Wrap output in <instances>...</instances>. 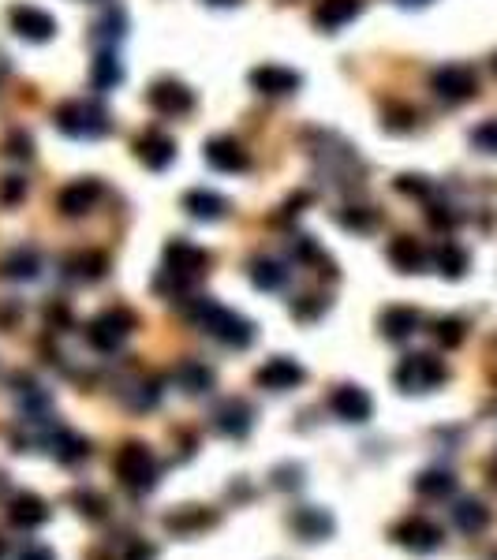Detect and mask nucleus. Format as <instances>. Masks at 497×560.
Here are the masks:
<instances>
[{
  "label": "nucleus",
  "instance_id": "obj_1",
  "mask_svg": "<svg viewBox=\"0 0 497 560\" xmlns=\"http://www.w3.org/2000/svg\"><path fill=\"white\" fill-rule=\"evenodd\" d=\"M187 318L199 325L202 333H210L213 340H221L225 348H251V340H255V322H247L243 314L221 307V303H213V299H195V303L187 307Z\"/></svg>",
  "mask_w": 497,
  "mask_h": 560
},
{
  "label": "nucleus",
  "instance_id": "obj_2",
  "mask_svg": "<svg viewBox=\"0 0 497 560\" xmlns=\"http://www.w3.org/2000/svg\"><path fill=\"white\" fill-rule=\"evenodd\" d=\"M113 471L116 478L128 486L131 493H150L157 486V460L154 452L139 441H128V445L116 452L113 460Z\"/></svg>",
  "mask_w": 497,
  "mask_h": 560
},
{
  "label": "nucleus",
  "instance_id": "obj_3",
  "mask_svg": "<svg viewBox=\"0 0 497 560\" xmlns=\"http://www.w3.org/2000/svg\"><path fill=\"white\" fill-rule=\"evenodd\" d=\"M53 120L71 139H101L109 131V112L101 109L98 101H64L53 112Z\"/></svg>",
  "mask_w": 497,
  "mask_h": 560
},
{
  "label": "nucleus",
  "instance_id": "obj_4",
  "mask_svg": "<svg viewBox=\"0 0 497 560\" xmlns=\"http://www.w3.org/2000/svg\"><path fill=\"white\" fill-rule=\"evenodd\" d=\"M445 378H449L445 363H441L438 355H426V351L404 355L397 366V374H393L400 392H430V389H438V385H445Z\"/></svg>",
  "mask_w": 497,
  "mask_h": 560
},
{
  "label": "nucleus",
  "instance_id": "obj_5",
  "mask_svg": "<svg viewBox=\"0 0 497 560\" xmlns=\"http://www.w3.org/2000/svg\"><path fill=\"white\" fill-rule=\"evenodd\" d=\"M135 314H131L128 307H113L105 310V314H98L94 322L86 325V340H90V348L94 351H105V355H113L124 340H128L131 333H135Z\"/></svg>",
  "mask_w": 497,
  "mask_h": 560
},
{
  "label": "nucleus",
  "instance_id": "obj_6",
  "mask_svg": "<svg viewBox=\"0 0 497 560\" xmlns=\"http://www.w3.org/2000/svg\"><path fill=\"white\" fill-rule=\"evenodd\" d=\"M430 86H434V94H438L445 105H464V101L475 98V90H479V75L468 68V64H445L430 75Z\"/></svg>",
  "mask_w": 497,
  "mask_h": 560
},
{
  "label": "nucleus",
  "instance_id": "obj_7",
  "mask_svg": "<svg viewBox=\"0 0 497 560\" xmlns=\"http://www.w3.org/2000/svg\"><path fill=\"white\" fill-rule=\"evenodd\" d=\"M206 266H210V254L187 239H172L165 247V277H176V288H187Z\"/></svg>",
  "mask_w": 497,
  "mask_h": 560
},
{
  "label": "nucleus",
  "instance_id": "obj_8",
  "mask_svg": "<svg viewBox=\"0 0 497 560\" xmlns=\"http://www.w3.org/2000/svg\"><path fill=\"white\" fill-rule=\"evenodd\" d=\"M8 19H12L15 34L27 38V42H49L57 34V19L49 12H42V8H34V4H15L12 12H8Z\"/></svg>",
  "mask_w": 497,
  "mask_h": 560
},
{
  "label": "nucleus",
  "instance_id": "obj_9",
  "mask_svg": "<svg viewBox=\"0 0 497 560\" xmlns=\"http://www.w3.org/2000/svg\"><path fill=\"white\" fill-rule=\"evenodd\" d=\"M393 538L404 549H412V553H434L441 546V527L423 516H408L404 523L393 527Z\"/></svg>",
  "mask_w": 497,
  "mask_h": 560
},
{
  "label": "nucleus",
  "instance_id": "obj_10",
  "mask_svg": "<svg viewBox=\"0 0 497 560\" xmlns=\"http://www.w3.org/2000/svg\"><path fill=\"white\" fill-rule=\"evenodd\" d=\"M251 426H255V411H251L247 400L232 396V400H225V404L213 411V430L232 437V441H243V437L251 434Z\"/></svg>",
  "mask_w": 497,
  "mask_h": 560
},
{
  "label": "nucleus",
  "instance_id": "obj_11",
  "mask_svg": "<svg viewBox=\"0 0 497 560\" xmlns=\"http://www.w3.org/2000/svg\"><path fill=\"white\" fill-rule=\"evenodd\" d=\"M329 407H333V415L344 422H367L374 415V400L367 396V389H359V385H341V389L329 396Z\"/></svg>",
  "mask_w": 497,
  "mask_h": 560
},
{
  "label": "nucleus",
  "instance_id": "obj_12",
  "mask_svg": "<svg viewBox=\"0 0 497 560\" xmlns=\"http://www.w3.org/2000/svg\"><path fill=\"white\" fill-rule=\"evenodd\" d=\"M150 105H154L161 116H184V112L195 109V94H191L184 83H176V79H161V83H154V90H150Z\"/></svg>",
  "mask_w": 497,
  "mask_h": 560
},
{
  "label": "nucleus",
  "instance_id": "obj_13",
  "mask_svg": "<svg viewBox=\"0 0 497 560\" xmlns=\"http://www.w3.org/2000/svg\"><path fill=\"white\" fill-rule=\"evenodd\" d=\"M98 198H101L98 180H75L57 195V210L64 213V217H83V213H90L98 206Z\"/></svg>",
  "mask_w": 497,
  "mask_h": 560
},
{
  "label": "nucleus",
  "instance_id": "obj_14",
  "mask_svg": "<svg viewBox=\"0 0 497 560\" xmlns=\"http://www.w3.org/2000/svg\"><path fill=\"white\" fill-rule=\"evenodd\" d=\"M307 378L303 374V366L296 363V359H284V355H277V359H270V363L262 366L255 374V381L262 385V389H273V392H288L296 389L299 381Z\"/></svg>",
  "mask_w": 497,
  "mask_h": 560
},
{
  "label": "nucleus",
  "instance_id": "obj_15",
  "mask_svg": "<svg viewBox=\"0 0 497 560\" xmlns=\"http://www.w3.org/2000/svg\"><path fill=\"white\" fill-rule=\"evenodd\" d=\"M299 83H303V79H299L296 71L281 68V64H262V68L251 71V86H255L258 94H270V98L296 94Z\"/></svg>",
  "mask_w": 497,
  "mask_h": 560
},
{
  "label": "nucleus",
  "instance_id": "obj_16",
  "mask_svg": "<svg viewBox=\"0 0 497 560\" xmlns=\"http://www.w3.org/2000/svg\"><path fill=\"white\" fill-rule=\"evenodd\" d=\"M206 161H210L217 172H247L251 168V157L236 139L228 135H217V139L206 142Z\"/></svg>",
  "mask_w": 497,
  "mask_h": 560
},
{
  "label": "nucleus",
  "instance_id": "obj_17",
  "mask_svg": "<svg viewBox=\"0 0 497 560\" xmlns=\"http://www.w3.org/2000/svg\"><path fill=\"white\" fill-rule=\"evenodd\" d=\"M172 157H176V142H172L165 131H146L139 139V161L146 168L161 172V168L172 165Z\"/></svg>",
  "mask_w": 497,
  "mask_h": 560
},
{
  "label": "nucleus",
  "instance_id": "obj_18",
  "mask_svg": "<svg viewBox=\"0 0 497 560\" xmlns=\"http://www.w3.org/2000/svg\"><path fill=\"white\" fill-rule=\"evenodd\" d=\"M359 8H363V0H322L314 8V23L322 30H341L359 15Z\"/></svg>",
  "mask_w": 497,
  "mask_h": 560
},
{
  "label": "nucleus",
  "instance_id": "obj_19",
  "mask_svg": "<svg viewBox=\"0 0 497 560\" xmlns=\"http://www.w3.org/2000/svg\"><path fill=\"white\" fill-rule=\"evenodd\" d=\"M8 519H12L15 527L34 531V527H42L45 519H49V504H45L42 497H34V493H19V497L8 504Z\"/></svg>",
  "mask_w": 497,
  "mask_h": 560
},
{
  "label": "nucleus",
  "instance_id": "obj_20",
  "mask_svg": "<svg viewBox=\"0 0 497 560\" xmlns=\"http://www.w3.org/2000/svg\"><path fill=\"white\" fill-rule=\"evenodd\" d=\"M453 527L460 534H483L490 527V508L475 497H464V501L453 504Z\"/></svg>",
  "mask_w": 497,
  "mask_h": 560
},
{
  "label": "nucleus",
  "instance_id": "obj_21",
  "mask_svg": "<svg viewBox=\"0 0 497 560\" xmlns=\"http://www.w3.org/2000/svg\"><path fill=\"white\" fill-rule=\"evenodd\" d=\"M292 531L303 538V542H322L333 534V516L322 512V508H299L292 516Z\"/></svg>",
  "mask_w": 497,
  "mask_h": 560
},
{
  "label": "nucleus",
  "instance_id": "obj_22",
  "mask_svg": "<svg viewBox=\"0 0 497 560\" xmlns=\"http://www.w3.org/2000/svg\"><path fill=\"white\" fill-rule=\"evenodd\" d=\"M389 262L400 269V273H423L426 269V251L423 243L412 236H397L389 243Z\"/></svg>",
  "mask_w": 497,
  "mask_h": 560
},
{
  "label": "nucleus",
  "instance_id": "obj_23",
  "mask_svg": "<svg viewBox=\"0 0 497 560\" xmlns=\"http://www.w3.org/2000/svg\"><path fill=\"white\" fill-rule=\"evenodd\" d=\"M423 325V314L415 307H389L382 314V336L385 340H408Z\"/></svg>",
  "mask_w": 497,
  "mask_h": 560
},
{
  "label": "nucleus",
  "instance_id": "obj_24",
  "mask_svg": "<svg viewBox=\"0 0 497 560\" xmlns=\"http://www.w3.org/2000/svg\"><path fill=\"white\" fill-rule=\"evenodd\" d=\"M49 452H53L60 463H79L90 456V441L79 434H71V430H64V426H57V430L49 434Z\"/></svg>",
  "mask_w": 497,
  "mask_h": 560
},
{
  "label": "nucleus",
  "instance_id": "obj_25",
  "mask_svg": "<svg viewBox=\"0 0 497 560\" xmlns=\"http://www.w3.org/2000/svg\"><path fill=\"white\" fill-rule=\"evenodd\" d=\"M38 273H42V258H38L34 247H19L0 262V277L8 280H34Z\"/></svg>",
  "mask_w": 497,
  "mask_h": 560
},
{
  "label": "nucleus",
  "instance_id": "obj_26",
  "mask_svg": "<svg viewBox=\"0 0 497 560\" xmlns=\"http://www.w3.org/2000/svg\"><path fill=\"white\" fill-rule=\"evenodd\" d=\"M184 210L195 217V221H221L228 210V202L221 195H213V191H187L184 195Z\"/></svg>",
  "mask_w": 497,
  "mask_h": 560
},
{
  "label": "nucleus",
  "instance_id": "obj_27",
  "mask_svg": "<svg viewBox=\"0 0 497 560\" xmlns=\"http://www.w3.org/2000/svg\"><path fill=\"white\" fill-rule=\"evenodd\" d=\"M176 385H180L187 396H202V392L213 389V370L206 363H195V359H187V363L176 366Z\"/></svg>",
  "mask_w": 497,
  "mask_h": 560
},
{
  "label": "nucleus",
  "instance_id": "obj_28",
  "mask_svg": "<svg viewBox=\"0 0 497 560\" xmlns=\"http://www.w3.org/2000/svg\"><path fill=\"white\" fill-rule=\"evenodd\" d=\"M251 280H255L258 292H277L284 280H288V269L281 262H273V258H255L251 262Z\"/></svg>",
  "mask_w": 497,
  "mask_h": 560
},
{
  "label": "nucleus",
  "instance_id": "obj_29",
  "mask_svg": "<svg viewBox=\"0 0 497 560\" xmlns=\"http://www.w3.org/2000/svg\"><path fill=\"white\" fill-rule=\"evenodd\" d=\"M434 262H438L441 277H449V280H460L468 273V251L456 247V243H441L438 254H434Z\"/></svg>",
  "mask_w": 497,
  "mask_h": 560
},
{
  "label": "nucleus",
  "instance_id": "obj_30",
  "mask_svg": "<svg viewBox=\"0 0 497 560\" xmlns=\"http://www.w3.org/2000/svg\"><path fill=\"white\" fill-rule=\"evenodd\" d=\"M456 490V478L449 471H426V475L415 478V493L426 497V501H441Z\"/></svg>",
  "mask_w": 497,
  "mask_h": 560
},
{
  "label": "nucleus",
  "instance_id": "obj_31",
  "mask_svg": "<svg viewBox=\"0 0 497 560\" xmlns=\"http://www.w3.org/2000/svg\"><path fill=\"white\" fill-rule=\"evenodd\" d=\"M217 523V516H210V512H202V508H184V512H176V516L165 519V527L176 534H195V531H206V527H213Z\"/></svg>",
  "mask_w": 497,
  "mask_h": 560
},
{
  "label": "nucleus",
  "instance_id": "obj_32",
  "mask_svg": "<svg viewBox=\"0 0 497 560\" xmlns=\"http://www.w3.org/2000/svg\"><path fill=\"white\" fill-rule=\"evenodd\" d=\"M124 83V68H120V60L113 53H101L94 60V86L98 90H116V86Z\"/></svg>",
  "mask_w": 497,
  "mask_h": 560
},
{
  "label": "nucleus",
  "instance_id": "obj_33",
  "mask_svg": "<svg viewBox=\"0 0 497 560\" xmlns=\"http://www.w3.org/2000/svg\"><path fill=\"white\" fill-rule=\"evenodd\" d=\"M124 27H128L124 12H120V8H109V12L101 15L98 27H94V42H98V45L120 42V38H124Z\"/></svg>",
  "mask_w": 497,
  "mask_h": 560
},
{
  "label": "nucleus",
  "instance_id": "obj_34",
  "mask_svg": "<svg viewBox=\"0 0 497 560\" xmlns=\"http://www.w3.org/2000/svg\"><path fill=\"white\" fill-rule=\"evenodd\" d=\"M75 266H79V273H75V277L90 280V284H94V280L105 277V269H109V258H105L101 251H86V254H79V258H75Z\"/></svg>",
  "mask_w": 497,
  "mask_h": 560
},
{
  "label": "nucleus",
  "instance_id": "obj_35",
  "mask_svg": "<svg viewBox=\"0 0 497 560\" xmlns=\"http://www.w3.org/2000/svg\"><path fill=\"white\" fill-rule=\"evenodd\" d=\"M434 336H438L441 348H460V344H464V322H460V318H441V322L434 325Z\"/></svg>",
  "mask_w": 497,
  "mask_h": 560
},
{
  "label": "nucleus",
  "instance_id": "obj_36",
  "mask_svg": "<svg viewBox=\"0 0 497 560\" xmlns=\"http://www.w3.org/2000/svg\"><path fill=\"white\" fill-rule=\"evenodd\" d=\"M471 146L483 150V154H497V120H486L471 131Z\"/></svg>",
  "mask_w": 497,
  "mask_h": 560
},
{
  "label": "nucleus",
  "instance_id": "obj_37",
  "mask_svg": "<svg viewBox=\"0 0 497 560\" xmlns=\"http://www.w3.org/2000/svg\"><path fill=\"white\" fill-rule=\"evenodd\" d=\"M322 310H326V299H322V295H303V299L292 303V314H296L299 322H314Z\"/></svg>",
  "mask_w": 497,
  "mask_h": 560
},
{
  "label": "nucleus",
  "instance_id": "obj_38",
  "mask_svg": "<svg viewBox=\"0 0 497 560\" xmlns=\"http://www.w3.org/2000/svg\"><path fill=\"white\" fill-rule=\"evenodd\" d=\"M341 224L348 232H370V228H374V213L363 210V206H352V210L341 213Z\"/></svg>",
  "mask_w": 497,
  "mask_h": 560
},
{
  "label": "nucleus",
  "instance_id": "obj_39",
  "mask_svg": "<svg viewBox=\"0 0 497 560\" xmlns=\"http://www.w3.org/2000/svg\"><path fill=\"white\" fill-rule=\"evenodd\" d=\"M389 131H412L415 127V112L412 109H400V105H389L385 109V120H382Z\"/></svg>",
  "mask_w": 497,
  "mask_h": 560
},
{
  "label": "nucleus",
  "instance_id": "obj_40",
  "mask_svg": "<svg viewBox=\"0 0 497 560\" xmlns=\"http://www.w3.org/2000/svg\"><path fill=\"white\" fill-rule=\"evenodd\" d=\"M75 504H79V512H83V516H90V519H101L105 516V501H101L98 493H75Z\"/></svg>",
  "mask_w": 497,
  "mask_h": 560
},
{
  "label": "nucleus",
  "instance_id": "obj_41",
  "mask_svg": "<svg viewBox=\"0 0 497 560\" xmlns=\"http://www.w3.org/2000/svg\"><path fill=\"white\" fill-rule=\"evenodd\" d=\"M8 154H12V157H30V154H34V142H30L27 131H15L12 139H8Z\"/></svg>",
  "mask_w": 497,
  "mask_h": 560
},
{
  "label": "nucleus",
  "instance_id": "obj_42",
  "mask_svg": "<svg viewBox=\"0 0 497 560\" xmlns=\"http://www.w3.org/2000/svg\"><path fill=\"white\" fill-rule=\"evenodd\" d=\"M397 187L404 195H430V183H426L423 176H400Z\"/></svg>",
  "mask_w": 497,
  "mask_h": 560
},
{
  "label": "nucleus",
  "instance_id": "obj_43",
  "mask_svg": "<svg viewBox=\"0 0 497 560\" xmlns=\"http://www.w3.org/2000/svg\"><path fill=\"white\" fill-rule=\"evenodd\" d=\"M23 191H27V180H19V176H8V180L0 183V198H4V202H15Z\"/></svg>",
  "mask_w": 497,
  "mask_h": 560
},
{
  "label": "nucleus",
  "instance_id": "obj_44",
  "mask_svg": "<svg viewBox=\"0 0 497 560\" xmlns=\"http://www.w3.org/2000/svg\"><path fill=\"white\" fill-rule=\"evenodd\" d=\"M19 560H57V553L49 546H38V542H30L23 553H19Z\"/></svg>",
  "mask_w": 497,
  "mask_h": 560
},
{
  "label": "nucleus",
  "instance_id": "obj_45",
  "mask_svg": "<svg viewBox=\"0 0 497 560\" xmlns=\"http://www.w3.org/2000/svg\"><path fill=\"white\" fill-rule=\"evenodd\" d=\"M303 471H299V467H281V471H277V486H281V490H292V486H299V482H303Z\"/></svg>",
  "mask_w": 497,
  "mask_h": 560
},
{
  "label": "nucleus",
  "instance_id": "obj_46",
  "mask_svg": "<svg viewBox=\"0 0 497 560\" xmlns=\"http://www.w3.org/2000/svg\"><path fill=\"white\" fill-rule=\"evenodd\" d=\"M45 318H49V325H68L71 322V310L60 303V307H49L45 310Z\"/></svg>",
  "mask_w": 497,
  "mask_h": 560
},
{
  "label": "nucleus",
  "instance_id": "obj_47",
  "mask_svg": "<svg viewBox=\"0 0 497 560\" xmlns=\"http://www.w3.org/2000/svg\"><path fill=\"white\" fill-rule=\"evenodd\" d=\"M206 4H217V8H228V4H240V0H206Z\"/></svg>",
  "mask_w": 497,
  "mask_h": 560
},
{
  "label": "nucleus",
  "instance_id": "obj_48",
  "mask_svg": "<svg viewBox=\"0 0 497 560\" xmlns=\"http://www.w3.org/2000/svg\"><path fill=\"white\" fill-rule=\"evenodd\" d=\"M400 4H408V8H415V4H426V0H400Z\"/></svg>",
  "mask_w": 497,
  "mask_h": 560
},
{
  "label": "nucleus",
  "instance_id": "obj_49",
  "mask_svg": "<svg viewBox=\"0 0 497 560\" xmlns=\"http://www.w3.org/2000/svg\"><path fill=\"white\" fill-rule=\"evenodd\" d=\"M0 557H4V542H0Z\"/></svg>",
  "mask_w": 497,
  "mask_h": 560
},
{
  "label": "nucleus",
  "instance_id": "obj_50",
  "mask_svg": "<svg viewBox=\"0 0 497 560\" xmlns=\"http://www.w3.org/2000/svg\"><path fill=\"white\" fill-rule=\"evenodd\" d=\"M494 68H497V64H494Z\"/></svg>",
  "mask_w": 497,
  "mask_h": 560
}]
</instances>
